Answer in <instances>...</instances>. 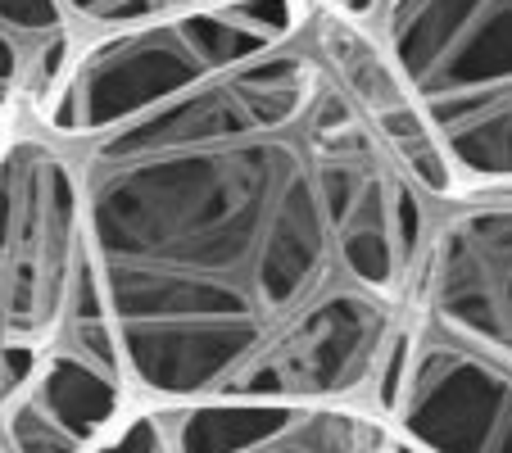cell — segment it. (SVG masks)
Masks as SVG:
<instances>
[{
    "mask_svg": "<svg viewBox=\"0 0 512 453\" xmlns=\"http://www.w3.org/2000/svg\"><path fill=\"white\" fill-rule=\"evenodd\" d=\"M386 426L422 453H512V182L435 200Z\"/></svg>",
    "mask_w": 512,
    "mask_h": 453,
    "instance_id": "2",
    "label": "cell"
},
{
    "mask_svg": "<svg viewBox=\"0 0 512 453\" xmlns=\"http://www.w3.org/2000/svg\"><path fill=\"white\" fill-rule=\"evenodd\" d=\"M5 123H10V118H0V141H5ZM37 367H41L37 358H23L19 349L5 340V327H0V413H5V404L28 386V376L37 372Z\"/></svg>",
    "mask_w": 512,
    "mask_h": 453,
    "instance_id": "7",
    "label": "cell"
},
{
    "mask_svg": "<svg viewBox=\"0 0 512 453\" xmlns=\"http://www.w3.org/2000/svg\"><path fill=\"white\" fill-rule=\"evenodd\" d=\"M458 186L512 182V0H368L358 19Z\"/></svg>",
    "mask_w": 512,
    "mask_h": 453,
    "instance_id": "3",
    "label": "cell"
},
{
    "mask_svg": "<svg viewBox=\"0 0 512 453\" xmlns=\"http://www.w3.org/2000/svg\"><path fill=\"white\" fill-rule=\"evenodd\" d=\"M68 145L136 404H300L386 422L440 195L340 87L309 0Z\"/></svg>",
    "mask_w": 512,
    "mask_h": 453,
    "instance_id": "1",
    "label": "cell"
},
{
    "mask_svg": "<svg viewBox=\"0 0 512 453\" xmlns=\"http://www.w3.org/2000/svg\"><path fill=\"white\" fill-rule=\"evenodd\" d=\"M82 41L64 0H0V118L37 114Z\"/></svg>",
    "mask_w": 512,
    "mask_h": 453,
    "instance_id": "5",
    "label": "cell"
},
{
    "mask_svg": "<svg viewBox=\"0 0 512 453\" xmlns=\"http://www.w3.org/2000/svg\"><path fill=\"white\" fill-rule=\"evenodd\" d=\"M377 453H422V449H413V444L399 440V435L386 426V435H381V449H377Z\"/></svg>",
    "mask_w": 512,
    "mask_h": 453,
    "instance_id": "8",
    "label": "cell"
},
{
    "mask_svg": "<svg viewBox=\"0 0 512 453\" xmlns=\"http://www.w3.org/2000/svg\"><path fill=\"white\" fill-rule=\"evenodd\" d=\"M245 0H64V10L73 14L82 37H114V32L132 28H155V23L195 19L209 10H232Z\"/></svg>",
    "mask_w": 512,
    "mask_h": 453,
    "instance_id": "6",
    "label": "cell"
},
{
    "mask_svg": "<svg viewBox=\"0 0 512 453\" xmlns=\"http://www.w3.org/2000/svg\"><path fill=\"white\" fill-rule=\"evenodd\" d=\"M0 453H10V444H5V435H0Z\"/></svg>",
    "mask_w": 512,
    "mask_h": 453,
    "instance_id": "9",
    "label": "cell"
},
{
    "mask_svg": "<svg viewBox=\"0 0 512 453\" xmlns=\"http://www.w3.org/2000/svg\"><path fill=\"white\" fill-rule=\"evenodd\" d=\"M386 422L300 404H136L91 453H377Z\"/></svg>",
    "mask_w": 512,
    "mask_h": 453,
    "instance_id": "4",
    "label": "cell"
}]
</instances>
